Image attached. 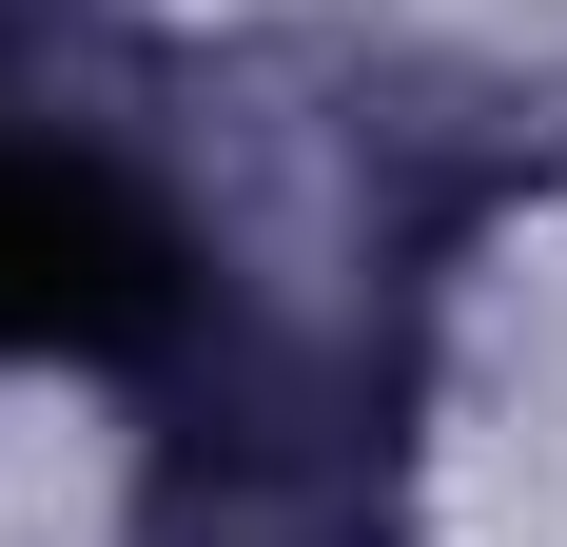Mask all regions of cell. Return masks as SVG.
<instances>
[{"instance_id": "obj_1", "label": "cell", "mask_w": 567, "mask_h": 547, "mask_svg": "<svg viewBox=\"0 0 567 547\" xmlns=\"http://www.w3.org/2000/svg\"><path fill=\"white\" fill-rule=\"evenodd\" d=\"M176 235L79 157H0V352H157Z\"/></svg>"}]
</instances>
